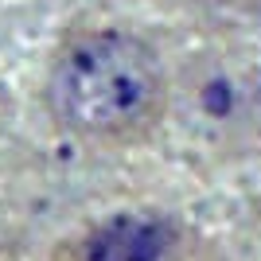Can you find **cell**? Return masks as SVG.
<instances>
[{"mask_svg": "<svg viewBox=\"0 0 261 261\" xmlns=\"http://www.w3.org/2000/svg\"><path fill=\"white\" fill-rule=\"evenodd\" d=\"M51 125L90 148L148 144L172 117V70L152 39L129 28H74L43 70Z\"/></svg>", "mask_w": 261, "mask_h": 261, "instance_id": "cell-1", "label": "cell"}, {"mask_svg": "<svg viewBox=\"0 0 261 261\" xmlns=\"http://www.w3.org/2000/svg\"><path fill=\"white\" fill-rule=\"evenodd\" d=\"M172 113L187 137L215 156L261 152V63L203 51L172 74Z\"/></svg>", "mask_w": 261, "mask_h": 261, "instance_id": "cell-2", "label": "cell"}, {"mask_svg": "<svg viewBox=\"0 0 261 261\" xmlns=\"http://www.w3.org/2000/svg\"><path fill=\"white\" fill-rule=\"evenodd\" d=\"M47 261H207V242L164 207H117L66 230Z\"/></svg>", "mask_w": 261, "mask_h": 261, "instance_id": "cell-3", "label": "cell"}]
</instances>
